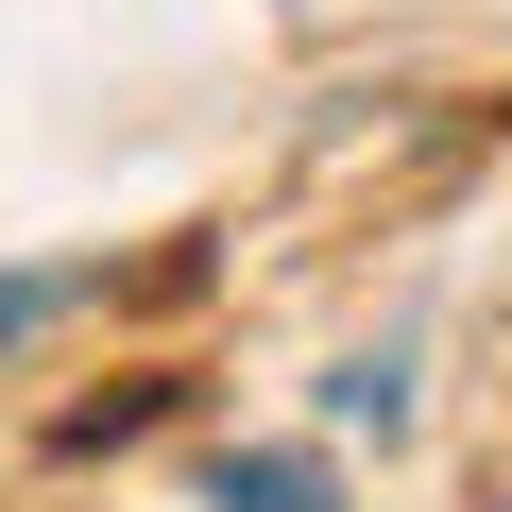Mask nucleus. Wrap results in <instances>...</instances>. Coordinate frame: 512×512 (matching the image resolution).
Listing matches in <instances>:
<instances>
[{
	"label": "nucleus",
	"instance_id": "nucleus-1",
	"mask_svg": "<svg viewBox=\"0 0 512 512\" xmlns=\"http://www.w3.org/2000/svg\"><path fill=\"white\" fill-rule=\"evenodd\" d=\"M222 512H325L308 461H222Z\"/></svg>",
	"mask_w": 512,
	"mask_h": 512
},
{
	"label": "nucleus",
	"instance_id": "nucleus-3",
	"mask_svg": "<svg viewBox=\"0 0 512 512\" xmlns=\"http://www.w3.org/2000/svg\"><path fill=\"white\" fill-rule=\"evenodd\" d=\"M325 393H342V410H359V427H393V410H410V359H342V376H325Z\"/></svg>",
	"mask_w": 512,
	"mask_h": 512
},
{
	"label": "nucleus",
	"instance_id": "nucleus-2",
	"mask_svg": "<svg viewBox=\"0 0 512 512\" xmlns=\"http://www.w3.org/2000/svg\"><path fill=\"white\" fill-rule=\"evenodd\" d=\"M52 308H86V274H0V342H35Z\"/></svg>",
	"mask_w": 512,
	"mask_h": 512
}]
</instances>
